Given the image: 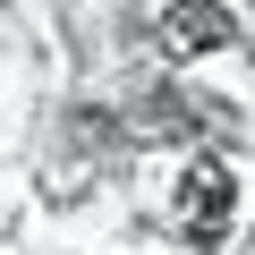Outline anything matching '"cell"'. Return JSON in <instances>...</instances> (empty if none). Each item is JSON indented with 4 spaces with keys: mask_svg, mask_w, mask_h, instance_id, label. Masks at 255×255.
Here are the masks:
<instances>
[{
    "mask_svg": "<svg viewBox=\"0 0 255 255\" xmlns=\"http://www.w3.org/2000/svg\"><path fill=\"white\" fill-rule=\"evenodd\" d=\"M230 213H238V179H230V162H221V153H196V162L179 170V230H187L196 247H221Z\"/></svg>",
    "mask_w": 255,
    "mask_h": 255,
    "instance_id": "1",
    "label": "cell"
},
{
    "mask_svg": "<svg viewBox=\"0 0 255 255\" xmlns=\"http://www.w3.org/2000/svg\"><path fill=\"white\" fill-rule=\"evenodd\" d=\"M238 43V17H230V0H170V17H162V51L170 60H213Z\"/></svg>",
    "mask_w": 255,
    "mask_h": 255,
    "instance_id": "2",
    "label": "cell"
}]
</instances>
